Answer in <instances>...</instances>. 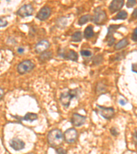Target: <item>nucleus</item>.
<instances>
[{
    "instance_id": "bb28decb",
    "label": "nucleus",
    "mask_w": 137,
    "mask_h": 154,
    "mask_svg": "<svg viewBox=\"0 0 137 154\" xmlns=\"http://www.w3.org/2000/svg\"><path fill=\"white\" fill-rule=\"evenodd\" d=\"M132 39L135 43L137 41V28H135L134 30L132 35Z\"/></svg>"
},
{
    "instance_id": "473e14b6",
    "label": "nucleus",
    "mask_w": 137,
    "mask_h": 154,
    "mask_svg": "<svg viewBox=\"0 0 137 154\" xmlns=\"http://www.w3.org/2000/svg\"><path fill=\"white\" fill-rule=\"evenodd\" d=\"M17 52L19 54H23L24 52V49L23 47H19V49H17Z\"/></svg>"
},
{
    "instance_id": "f8f14e48",
    "label": "nucleus",
    "mask_w": 137,
    "mask_h": 154,
    "mask_svg": "<svg viewBox=\"0 0 137 154\" xmlns=\"http://www.w3.org/2000/svg\"><path fill=\"white\" fill-rule=\"evenodd\" d=\"M124 2V0H113L109 6V10L110 13L113 14L119 11L123 8Z\"/></svg>"
},
{
    "instance_id": "a878e982",
    "label": "nucleus",
    "mask_w": 137,
    "mask_h": 154,
    "mask_svg": "<svg viewBox=\"0 0 137 154\" xmlns=\"http://www.w3.org/2000/svg\"><path fill=\"white\" fill-rule=\"evenodd\" d=\"M110 133H111V134L113 136H117V135L119 134V132L118 131L115 127H112V128H110Z\"/></svg>"
},
{
    "instance_id": "6e6552de",
    "label": "nucleus",
    "mask_w": 137,
    "mask_h": 154,
    "mask_svg": "<svg viewBox=\"0 0 137 154\" xmlns=\"http://www.w3.org/2000/svg\"><path fill=\"white\" fill-rule=\"evenodd\" d=\"M34 9L32 7V5L26 4L19 8L16 12L18 16H21V18L28 17V16H32L34 13Z\"/></svg>"
},
{
    "instance_id": "b1692460",
    "label": "nucleus",
    "mask_w": 137,
    "mask_h": 154,
    "mask_svg": "<svg viewBox=\"0 0 137 154\" xmlns=\"http://www.w3.org/2000/svg\"><path fill=\"white\" fill-rule=\"evenodd\" d=\"M102 56H95L93 58V63L95 64H99L102 62Z\"/></svg>"
},
{
    "instance_id": "393cba45",
    "label": "nucleus",
    "mask_w": 137,
    "mask_h": 154,
    "mask_svg": "<svg viewBox=\"0 0 137 154\" xmlns=\"http://www.w3.org/2000/svg\"><path fill=\"white\" fill-rule=\"evenodd\" d=\"M8 26V22L7 21L2 19L1 17H0V28H4L6 26Z\"/></svg>"
},
{
    "instance_id": "f03ea898",
    "label": "nucleus",
    "mask_w": 137,
    "mask_h": 154,
    "mask_svg": "<svg viewBox=\"0 0 137 154\" xmlns=\"http://www.w3.org/2000/svg\"><path fill=\"white\" fill-rule=\"evenodd\" d=\"M80 94V90L75 88L73 90H69L68 92H63L60 97V102L64 107H68L70 106V103L74 98H78Z\"/></svg>"
},
{
    "instance_id": "0eeeda50",
    "label": "nucleus",
    "mask_w": 137,
    "mask_h": 154,
    "mask_svg": "<svg viewBox=\"0 0 137 154\" xmlns=\"http://www.w3.org/2000/svg\"><path fill=\"white\" fill-rule=\"evenodd\" d=\"M59 56H61L62 58L65 60H69L71 61L77 62L78 60V55L75 51L71 49H61L58 52Z\"/></svg>"
},
{
    "instance_id": "4be33fe9",
    "label": "nucleus",
    "mask_w": 137,
    "mask_h": 154,
    "mask_svg": "<svg viewBox=\"0 0 137 154\" xmlns=\"http://www.w3.org/2000/svg\"><path fill=\"white\" fill-rule=\"evenodd\" d=\"M81 56L85 58H88L92 56V53L89 50H82L80 51Z\"/></svg>"
},
{
    "instance_id": "aec40b11",
    "label": "nucleus",
    "mask_w": 137,
    "mask_h": 154,
    "mask_svg": "<svg viewBox=\"0 0 137 154\" xmlns=\"http://www.w3.org/2000/svg\"><path fill=\"white\" fill-rule=\"evenodd\" d=\"M128 18V13L125 10H121L113 18V20H125Z\"/></svg>"
},
{
    "instance_id": "423d86ee",
    "label": "nucleus",
    "mask_w": 137,
    "mask_h": 154,
    "mask_svg": "<svg viewBox=\"0 0 137 154\" xmlns=\"http://www.w3.org/2000/svg\"><path fill=\"white\" fill-rule=\"evenodd\" d=\"M121 25H110L108 28V32H107L106 40L107 41V44L109 47H111L115 43V39L114 37V34L117 32V29L121 27Z\"/></svg>"
},
{
    "instance_id": "39448f33",
    "label": "nucleus",
    "mask_w": 137,
    "mask_h": 154,
    "mask_svg": "<svg viewBox=\"0 0 137 154\" xmlns=\"http://www.w3.org/2000/svg\"><path fill=\"white\" fill-rule=\"evenodd\" d=\"M34 67H35V64L33 63L32 61L26 60L19 63L17 67V71L21 75H24L32 71Z\"/></svg>"
},
{
    "instance_id": "c85d7f7f",
    "label": "nucleus",
    "mask_w": 137,
    "mask_h": 154,
    "mask_svg": "<svg viewBox=\"0 0 137 154\" xmlns=\"http://www.w3.org/2000/svg\"><path fill=\"white\" fill-rule=\"evenodd\" d=\"M4 95V90H3L1 88H0V100H1V99H2L3 96Z\"/></svg>"
},
{
    "instance_id": "f257e3e1",
    "label": "nucleus",
    "mask_w": 137,
    "mask_h": 154,
    "mask_svg": "<svg viewBox=\"0 0 137 154\" xmlns=\"http://www.w3.org/2000/svg\"><path fill=\"white\" fill-rule=\"evenodd\" d=\"M64 135L62 131L59 129H54L49 132L47 136L48 144L52 147H58L63 143Z\"/></svg>"
},
{
    "instance_id": "5701e85b",
    "label": "nucleus",
    "mask_w": 137,
    "mask_h": 154,
    "mask_svg": "<svg viewBox=\"0 0 137 154\" xmlns=\"http://www.w3.org/2000/svg\"><path fill=\"white\" fill-rule=\"evenodd\" d=\"M136 0H128L126 3V6L128 8H132L136 6Z\"/></svg>"
},
{
    "instance_id": "ddd939ff",
    "label": "nucleus",
    "mask_w": 137,
    "mask_h": 154,
    "mask_svg": "<svg viewBox=\"0 0 137 154\" xmlns=\"http://www.w3.org/2000/svg\"><path fill=\"white\" fill-rule=\"evenodd\" d=\"M9 145L14 150L21 151L25 148V142L21 139L18 138H14L9 142Z\"/></svg>"
},
{
    "instance_id": "2eb2a0df",
    "label": "nucleus",
    "mask_w": 137,
    "mask_h": 154,
    "mask_svg": "<svg viewBox=\"0 0 137 154\" xmlns=\"http://www.w3.org/2000/svg\"><path fill=\"white\" fill-rule=\"evenodd\" d=\"M128 45H129V41H128V39L125 38V39H123L120 41H119L117 44H115L114 48H115V50L117 51L121 50V49H123V48L126 47Z\"/></svg>"
},
{
    "instance_id": "7c9ffc66",
    "label": "nucleus",
    "mask_w": 137,
    "mask_h": 154,
    "mask_svg": "<svg viewBox=\"0 0 137 154\" xmlns=\"http://www.w3.org/2000/svg\"><path fill=\"white\" fill-rule=\"evenodd\" d=\"M132 17L134 19H136V8H135V10H134L132 14Z\"/></svg>"
},
{
    "instance_id": "4468645a",
    "label": "nucleus",
    "mask_w": 137,
    "mask_h": 154,
    "mask_svg": "<svg viewBox=\"0 0 137 154\" xmlns=\"http://www.w3.org/2000/svg\"><path fill=\"white\" fill-rule=\"evenodd\" d=\"M50 43L47 40H42L39 41L35 46V51L36 53H43L49 49Z\"/></svg>"
},
{
    "instance_id": "20e7f679",
    "label": "nucleus",
    "mask_w": 137,
    "mask_h": 154,
    "mask_svg": "<svg viewBox=\"0 0 137 154\" xmlns=\"http://www.w3.org/2000/svg\"><path fill=\"white\" fill-rule=\"evenodd\" d=\"M97 109L95 112L101 117L106 120H110L115 116V110L112 107H104L100 105H97Z\"/></svg>"
},
{
    "instance_id": "6ab92c4d",
    "label": "nucleus",
    "mask_w": 137,
    "mask_h": 154,
    "mask_svg": "<svg viewBox=\"0 0 137 154\" xmlns=\"http://www.w3.org/2000/svg\"><path fill=\"white\" fill-rule=\"evenodd\" d=\"M91 19H92V16L90 15V14H86V15H83L81 16L80 19H79L78 24L82 26H83V25L87 24V23H88V21H90Z\"/></svg>"
},
{
    "instance_id": "412c9836",
    "label": "nucleus",
    "mask_w": 137,
    "mask_h": 154,
    "mask_svg": "<svg viewBox=\"0 0 137 154\" xmlns=\"http://www.w3.org/2000/svg\"><path fill=\"white\" fill-rule=\"evenodd\" d=\"M41 54H41L40 58H39L41 61L49 60L52 57V53L51 51H44V52L41 53Z\"/></svg>"
},
{
    "instance_id": "a211bd4d",
    "label": "nucleus",
    "mask_w": 137,
    "mask_h": 154,
    "mask_svg": "<svg viewBox=\"0 0 137 154\" xmlns=\"http://www.w3.org/2000/svg\"><path fill=\"white\" fill-rule=\"evenodd\" d=\"M82 40V34L80 31L75 32L74 34H72L71 37V41L74 43L80 42Z\"/></svg>"
},
{
    "instance_id": "c756f323",
    "label": "nucleus",
    "mask_w": 137,
    "mask_h": 154,
    "mask_svg": "<svg viewBox=\"0 0 137 154\" xmlns=\"http://www.w3.org/2000/svg\"><path fill=\"white\" fill-rule=\"evenodd\" d=\"M132 71L133 72L136 73V64H133L132 65Z\"/></svg>"
},
{
    "instance_id": "f3484780",
    "label": "nucleus",
    "mask_w": 137,
    "mask_h": 154,
    "mask_svg": "<svg viewBox=\"0 0 137 154\" xmlns=\"http://www.w3.org/2000/svg\"><path fill=\"white\" fill-rule=\"evenodd\" d=\"M38 119V115L35 113L28 112L23 118H21V121H26L33 122Z\"/></svg>"
},
{
    "instance_id": "1a4fd4ad",
    "label": "nucleus",
    "mask_w": 137,
    "mask_h": 154,
    "mask_svg": "<svg viewBox=\"0 0 137 154\" xmlns=\"http://www.w3.org/2000/svg\"><path fill=\"white\" fill-rule=\"evenodd\" d=\"M64 139L68 143H72L76 140L77 138V132L75 128H69L64 133Z\"/></svg>"
},
{
    "instance_id": "dca6fc26",
    "label": "nucleus",
    "mask_w": 137,
    "mask_h": 154,
    "mask_svg": "<svg viewBox=\"0 0 137 154\" xmlns=\"http://www.w3.org/2000/svg\"><path fill=\"white\" fill-rule=\"evenodd\" d=\"M94 34H95V33L93 31V27L92 26H87L84 31V37L87 40L93 38Z\"/></svg>"
},
{
    "instance_id": "2f4dec72",
    "label": "nucleus",
    "mask_w": 137,
    "mask_h": 154,
    "mask_svg": "<svg viewBox=\"0 0 137 154\" xmlns=\"http://www.w3.org/2000/svg\"><path fill=\"white\" fill-rule=\"evenodd\" d=\"M134 141L135 146H136V131H135L134 134Z\"/></svg>"
},
{
    "instance_id": "7ed1b4c3",
    "label": "nucleus",
    "mask_w": 137,
    "mask_h": 154,
    "mask_svg": "<svg viewBox=\"0 0 137 154\" xmlns=\"http://www.w3.org/2000/svg\"><path fill=\"white\" fill-rule=\"evenodd\" d=\"M107 19L108 18L105 11L102 10L100 7H98L94 11V15L92 16L91 21L97 26H103L106 22Z\"/></svg>"
},
{
    "instance_id": "9b49d317",
    "label": "nucleus",
    "mask_w": 137,
    "mask_h": 154,
    "mask_svg": "<svg viewBox=\"0 0 137 154\" xmlns=\"http://www.w3.org/2000/svg\"><path fill=\"white\" fill-rule=\"evenodd\" d=\"M51 13H52L51 8L48 6H44L37 13L36 18L40 21H45L50 16Z\"/></svg>"
},
{
    "instance_id": "cd10ccee",
    "label": "nucleus",
    "mask_w": 137,
    "mask_h": 154,
    "mask_svg": "<svg viewBox=\"0 0 137 154\" xmlns=\"http://www.w3.org/2000/svg\"><path fill=\"white\" fill-rule=\"evenodd\" d=\"M56 152L57 153H67V151L62 148H58L56 149Z\"/></svg>"
},
{
    "instance_id": "9d476101",
    "label": "nucleus",
    "mask_w": 137,
    "mask_h": 154,
    "mask_svg": "<svg viewBox=\"0 0 137 154\" xmlns=\"http://www.w3.org/2000/svg\"><path fill=\"white\" fill-rule=\"evenodd\" d=\"M87 117L82 116L77 113L73 114L71 119V123L73 126L80 127L85 123Z\"/></svg>"
},
{
    "instance_id": "72a5a7b5",
    "label": "nucleus",
    "mask_w": 137,
    "mask_h": 154,
    "mask_svg": "<svg viewBox=\"0 0 137 154\" xmlns=\"http://www.w3.org/2000/svg\"><path fill=\"white\" fill-rule=\"evenodd\" d=\"M119 104H121V106H124L125 105V104H126V101H124L123 99H120V100L119 101Z\"/></svg>"
}]
</instances>
